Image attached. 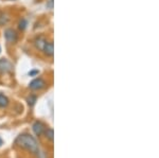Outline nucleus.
<instances>
[{
	"label": "nucleus",
	"mask_w": 159,
	"mask_h": 158,
	"mask_svg": "<svg viewBox=\"0 0 159 158\" xmlns=\"http://www.w3.org/2000/svg\"><path fill=\"white\" fill-rule=\"evenodd\" d=\"M15 142H16L17 146L20 147L21 149L27 150V151L33 153V154H38V153H39V149H38L36 139L29 134L19 135Z\"/></svg>",
	"instance_id": "f257e3e1"
},
{
	"label": "nucleus",
	"mask_w": 159,
	"mask_h": 158,
	"mask_svg": "<svg viewBox=\"0 0 159 158\" xmlns=\"http://www.w3.org/2000/svg\"><path fill=\"white\" fill-rule=\"evenodd\" d=\"M12 70V64L7 58H1L0 60V72L7 73Z\"/></svg>",
	"instance_id": "f03ea898"
},
{
	"label": "nucleus",
	"mask_w": 159,
	"mask_h": 158,
	"mask_svg": "<svg viewBox=\"0 0 159 158\" xmlns=\"http://www.w3.org/2000/svg\"><path fill=\"white\" fill-rule=\"evenodd\" d=\"M45 85H46L45 81H43V79L38 78V79H34V80L30 83V88L32 89V90H38V89H42L45 87Z\"/></svg>",
	"instance_id": "7ed1b4c3"
},
{
	"label": "nucleus",
	"mask_w": 159,
	"mask_h": 158,
	"mask_svg": "<svg viewBox=\"0 0 159 158\" xmlns=\"http://www.w3.org/2000/svg\"><path fill=\"white\" fill-rule=\"evenodd\" d=\"M4 37L9 43H15L17 40V34L13 29H7L4 32Z\"/></svg>",
	"instance_id": "20e7f679"
},
{
	"label": "nucleus",
	"mask_w": 159,
	"mask_h": 158,
	"mask_svg": "<svg viewBox=\"0 0 159 158\" xmlns=\"http://www.w3.org/2000/svg\"><path fill=\"white\" fill-rule=\"evenodd\" d=\"M45 131H46V127L42 122L36 121L33 124V132H34L35 135H37V136H40Z\"/></svg>",
	"instance_id": "39448f33"
},
{
	"label": "nucleus",
	"mask_w": 159,
	"mask_h": 158,
	"mask_svg": "<svg viewBox=\"0 0 159 158\" xmlns=\"http://www.w3.org/2000/svg\"><path fill=\"white\" fill-rule=\"evenodd\" d=\"M43 51L45 52L46 55H48V56H53V53H54V46H53V43L47 42V44L45 45Z\"/></svg>",
	"instance_id": "423d86ee"
},
{
	"label": "nucleus",
	"mask_w": 159,
	"mask_h": 158,
	"mask_svg": "<svg viewBox=\"0 0 159 158\" xmlns=\"http://www.w3.org/2000/svg\"><path fill=\"white\" fill-rule=\"evenodd\" d=\"M34 44H35V47H36L38 50H42L43 51V47H45V45L47 44V40H46L43 37H37L36 39H35Z\"/></svg>",
	"instance_id": "0eeeda50"
},
{
	"label": "nucleus",
	"mask_w": 159,
	"mask_h": 158,
	"mask_svg": "<svg viewBox=\"0 0 159 158\" xmlns=\"http://www.w3.org/2000/svg\"><path fill=\"white\" fill-rule=\"evenodd\" d=\"M7 104H9V100L4 95L0 93V107H7Z\"/></svg>",
	"instance_id": "6e6552de"
},
{
	"label": "nucleus",
	"mask_w": 159,
	"mask_h": 158,
	"mask_svg": "<svg viewBox=\"0 0 159 158\" xmlns=\"http://www.w3.org/2000/svg\"><path fill=\"white\" fill-rule=\"evenodd\" d=\"M46 137H47L50 141H53V129H47V131H46Z\"/></svg>",
	"instance_id": "1a4fd4ad"
},
{
	"label": "nucleus",
	"mask_w": 159,
	"mask_h": 158,
	"mask_svg": "<svg viewBox=\"0 0 159 158\" xmlns=\"http://www.w3.org/2000/svg\"><path fill=\"white\" fill-rule=\"evenodd\" d=\"M35 102H36V97L30 96L29 98H28V103H29V105H30V106H33V105H34Z\"/></svg>",
	"instance_id": "9d476101"
},
{
	"label": "nucleus",
	"mask_w": 159,
	"mask_h": 158,
	"mask_svg": "<svg viewBox=\"0 0 159 158\" xmlns=\"http://www.w3.org/2000/svg\"><path fill=\"white\" fill-rule=\"evenodd\" d=\"M47 7H49V9H52V7H53V0H50L49 3L47 4Z\"/></svg>",
	"instance_id": "9b49d317"
},
{
	"label": "nucleus",
	"mask_w": 159,
	"mask_h": 158,
	"mask_svg": "<svg viewBox=\"0 0 159 158\" xmlns=\"http://www.w3.org/2000/svg\"><path fill=\"white\" fill-rule=\"evenodd\" d=\"M1 144H2V139L0 138V146H1Z\"/></svg>",
	"instance_id": "f8f14e48"
},
{
	"label": "nucleus",
	"mask_w": 159,
	"mask_h": 158,
	"mask_svg": "<svg viewBox=\"0 0 159 158\" xmlns=\"http://www.w3.org/2000/svg\"><path fill=\"white\" fill-rule=\"evenodd\" d=\"M0 51H1V48H0Z\"/></svg>",
	"instance_id": "ddd939ff"
}]
</instances>
